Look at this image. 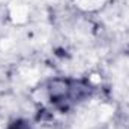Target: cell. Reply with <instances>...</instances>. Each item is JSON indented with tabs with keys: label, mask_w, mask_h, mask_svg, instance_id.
<instances>
[{
	"label": "cell",
	"mask_w": 129,
	"mask_h": 129,
	"mask_svg": "<svg viewBox=\"0 0 129 129\" xmlns=\"http://www.w3.org/2000/svg\"><path fill=\"white\" fill-rule=\"evenodd\" d=\"M50 99L62 110L80 102L89 95V86L83 81L74 80H54L50 83Z\"/></svg>",
	"instance_id": "1"
},
{
	"label": "cell",
	"mask_w": 129,
	"mask_h": 129,
	"mask_svg": "<svg viewBox=\"0 0 129 129\" xmlns=\"http://www.w3.org/2000/svg\"><path fill=\"white\" fill-rule=\"evenodd\" d=\"M8 129H32V128L26 122H23V120H17V122H14Z\"/></svg>",
	"instance_id": "2"
}]
</instances>
